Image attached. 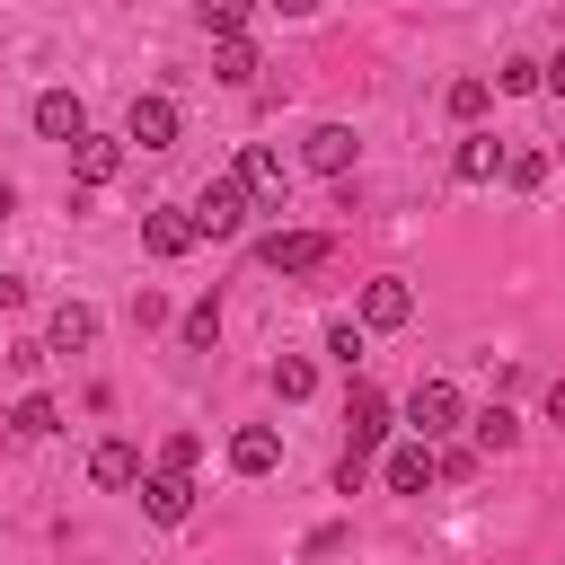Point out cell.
<instances>
[{
	"label": "cell",
	"instance_id": "cell-1",
	"mask_svg": "<svg viewBox=\"0 0 565 565\" xmlns=\"http://www.w3.org/2000/svg\"><path fill=\"white\" fill-rule=\"evenodd\" d=\"M344 433H353V441H344V468H335V486L353 494V486H362V468H371V450L388 441V397L353 380V397H344Z\"/></svg>",
	"mask_w": 565,
	"mask_h": 565
},
{
	"label": "cell",
	"instance_id": "cell-2",
	"mask_svg": "<svg viewBox=\"0 0 565 565\" xmlns=\"http://www.w3.org/2000/svg\"><path fill=\"white\" fill-rule=\"evenodd\" d=\"M247 212H256V185L230 168V177H212L203 194H194V221H203V238H238L247 230Z\"/></svg>",
	"mask_w": 565,
	"mask_h": 565
},
{
	"label": "cell",
	"instance_id": "cell-3",
	"mask_svg": "<svg viewBox=\"0 0 565 565\" xmlns=\"http://www.w3.org/2000/svg\"><path fill=\"white\" fill-rule=\"evenodd\" d=\"M406 424H415L424 441H441V433L459 424V388H450V380H415V388H406Z\"/></svg>",
	"mask_w": 565,
	"mask_h": 565
},
{
	"label": "cell",
	"instance_id": "cell-4",
	"mask_svg": "<svg viewBox=\"0 0 565 565\" xmlns=\"http://www.w3.org/2000/svg\"><path fill=\"white\" fill-rule=\"evenodd\" d=\"M141 512H150L159 530H177V521L194 512V477H185V468H150V477H141Z\"/></svg>",
	"mask_w": 565,
	"mask_h": 565
},
{
	"label": "cell",
	"instance_id": "cell-5",
	"mask_svg": "<svg viewBox=\"0 0 565 565\" xmlns=\"http://www.w3.org/2000/svg\"><path fill=\"white\" fill-rule=\"evenodd\" d=\"M194 238H203V221H194V212H177V203L141 212V247H150V256H194Z\"/></svg>",
	"mask_w": 565,
	"mask_h": 565
},
{
	"label": "cell",
	"instance_id": "cell-6",
	"mask_svg": "<svg viewBox=\"0 0 565 565\" xmlns=\"http://www.w3.org/2000/svg\"><path fill=\"white\" fill-rule=\"evenodd\" d=\"M256 256H265L274 274H318V265H327V230H274Z\"/></svg>",
	"mask_w": 565,
	"mask_h": 565
},
{
	"label": "cell",
	"instance_id": "cell-7",
	"mask_svg": "<svg viewBox=\"0 0 565 565\" xmlns=\"http://www.w3.org/2000/svg\"><path fill=\"white\" fill-rule=\"evenodd\" d=\"M380 477H388V494H424V486L441 477V450L415 433V441H397V450H388V468H380Z\"/></svg>",
	"mask_w": 565,
	"mask_h": 565
},
{
	"label": "cell",
	"instance_id": "cell-8",
	"mask_svg": "<svg viewBox=\"0 0 565 565\" xmlns=\"http://www.w3.org/2000/svg\"><path fill=\"white\" fill-rule=\"evenodd\" d=\"M124 141H141V150H177V97H132Z\"/></svg>",
	"mask_w": 565,
	"mask_h": 565
},
{
	"label": "cell",
	"instance_id": "cell-9",
	"mask_svg": "<svg viewBox=\"0 0 565 565\" xmlns=\"http://www.w3.org/2000/svg\"><path fill=\"white\" fill-rule=\"evenodd\" d=\"M35 132H44V141H79V132H88V106H79L71 88H44V97H35Z\"/></svg>",
	"mask_w": 565,
	"mask_h": 565
},
{
	"label": "cell",
	"instance_id": "cell-10",
	"mask_svg": "<svg viewBox=\"0 0 565 565\" xmlns=\"http://www.w3.org/2000/svg\"><path fill=\"white\" fill-rule=\"evenodd\" d=\"M406 318H415V291H406L397 274L362 282V327H406Z\"/></svg>",
	"mask_w": 565,
	"mask_h": 565
},
{
	"label": "cell",
	"instance_id": "cell-11",
	"mask_svg": "<svg viewBox=\"0 0 565 565\" xmlns=\"http://www.w3.org/2000/svg\"><path fill=\"white\" fill-rule=\"evenodd\" d=\"M300 159H309L318 177H344V168H353V124H318V132L300 141Z\"/></svg>",
	"mask_w": 565,
	"mask_h": 565
},
{
	"label": "cell",
	"instance_id": "cell-12",
	"mask_svg": "<svg viewBox=\"0 0 565 565\" xmlns=\"http://www.w3.org/2000/svg\"><path fill=\"white\" fill-rule=\"evenodd\" d=\"M44 344H53V353H88V344H97V309H88V300H62L53 327H44Z\"/></svg>",
	"mask_w": 565,
	"mask_h": 565
},
{
	"label": "cell",
	"instance_id": "cell-13",
	"mask_svg": "<svg viewBox=\"0 0 565 565\" xmlns=\"http://www.w3.org/2000/svg\"><path fill=\"white\" fill-rule=\"evenodd\" d=\"M282 459V441H274V424H247V433H230V468L238 477H265Z\"/></svg>",
	"mask_w": 565,
	"mask_h": 565
},
{
	"label": "cell",
	"instance_id": "cell-14",
	"mask_svg": "<svg viewBox=\"0 0 565 565\" xmlns=\"http://www.w3.org/2000/svg\"><path fill=\"white\" fill-rule=\"evenodd\" d=\"M71 168H79V185H106V177L124 168V141H97V132H79V141H71Z\"/></svg>",
	"mask_w": 565,
	"mask_h": 565
},
{
	"label": "cell",
	"instance_id": "cell-15",
	"mask_svg": "<svg viewBox=\"0 0 565 565\" xmlns=\"http://www.w3.org/2000/svg\"><path fill=\"white\" fill-rule=\"evenodd\" d=\"M238 177H247V185H256V203H265V212H282V185H291V177H282V159H274V150H265V141H256V150H247V159H238Z\"/></svg>",
	"mask_w": 565,
	"mask_h": 565
},
{
	"label": "cell",
	"instance_id": "cell-16",
	"mask_svg": "<svg viewBox=\"0 0 565 565\" xmlns=\"http://www.w3.org/2000/svg\"><path fill=\"white\" fill-rule=\"evenodd\" d=\"M88 477H97V486H141V450H132V441H97V450H88Z\"/></svg>",
	"mask_w": 565,
	"mask_h": 565
},
{
	"label": "cell",
	"instance_id": "cell-17",
	"mask_svg": "<svg viewBox=\"0 0 565 565\" xmlns=\"http://www.w3.org/2000/svg\"><path fill=\"white\" fill-rule=\"evenodd\" d=\"M53 424H62V406H53V397H44V388H26V397H18V406H9V433H18V441H44V433H53Z\"/></svg>",
	"mask_w": 565,
	"mask_h": 565
},
{
	"label": "cell",
	"instance_id": "cell-18",
	"mask_svg": "<svg viewBox=\"0 0 565 565\" xmlns=\"http://www.w3.org/2000/svg\"><path fill=\"white\" fill-rule=\"evenodd\" d=\"M212 79H221V88H247V79H256V44H247V35H221V53H212Z\"/></svg>",
	"mask_w": 565,
	"mask_h": 565
},
{
	"label": "cell",
	"instance_id": "cell-19",
	"mask_svg": "<svg viewBox=\"0 0 565 565\" xmlns=\"http://www.w3.org/2000/svg\"><path fill=\"white\" fill-rule=\"evenodd\" d=\"M459 177H468V185L503 177V141H494V132H468V141H459Z\"/></svg>",
	"mask_w": 565,
	"mask_h": 565
},
{
	"label": "cell",
	"instance_id": "cell-20",
	"mask_svg": "<svg viewBox=\"0 0 565 565\" xmlns=\"http://www.w3.org/2000/svg\"><path fill=\"white\" fill-rule=\"evenodd\" d=\"M265 380H274V397H282V406H300V397L318 388V371H309V353H282V362H274Z\"/></svg>",
	"mask_w": 565,
	"mask_h": 565
},
{
	"label": "cell",
	"instance_id": "cell-21",
	"mask_svg": "<svg viewBox=\"0 0 565 565\" xmlns=\"http://www.w3.org/2000/svg\"><path fill=\"white\" fill-rule=\"evenodd\" d=\"M177 335H185L194 353H212V344H221V300H194V309L177 318Z\"/></svg>",
	"mask_w": 565,
	"mask_h": 565
},
{
	"label": "cell",
	"instance_id": "cell-22",
	"mask_svg": "<svg viewBox=\"0 0 565 565\" xmlns=\"http://www.w3.org/2000/svg\"><path fill=\"white\" fill-rule=\"evenodd\" d=\"M468 433H477V450H512V441H521V415H512V406H486Z\"/></svg>",
	"mask_w": 565,
	"mask_h": 565
},
{
	"label": "cell",
	"instance_id": "cell-23",
	"mask_svg": "<svg viewBox=\"0 0 565 565\" xmlns=\"http://www.w3.org/2000/svg\"><path fill=\"white\" fill-rule=\"evenodd\" d=\"M486 106H494V79H477V71H468V79H450V115H459V124H477Z\"/></svg>",
	"mask_w": 565,
	"mask_h": 565
},
{
	"label": "cell",
	"instance_id": "cell-24",
	"mask_svg": "<svg viewBox=\"0 0 565 565\" xmlns=\"http://www.w3.org/2000/svg\"><path fill=\"white\" fill-rule=\"evenodd\" d=\"M539 177H547V150H503V185L512 194H530Z\"/></svg>",
	"mask_w": 565,
	"mask_h": 565
},
{
	"label": "cell",
	"instance_id": "cell-25",
	"mask_svg": "<svg viewBox=\"0 0 565 565\" xmlns=\"http://www.w3.org/2000/svg\"><path fill=\"white\" fill-rule=\"evenodd\" d=\"M194 459H203V433H168V441H159V468H185V477H194Z\"/></svg>",
	"mask_w": 565,
	"mask_h": 565
},
{
	"label": "cell",
	"instance_id": "cell-26",
	"mask_svg": "<svg viewBox=\"0 0 565 565\" xmlns=\"http://www.w3.org/2000/svg\"><path fill=\"white\" fill-rule=\"evenodd\" d=\"M247 9H256V0H203V26H212V35H238Z\"/></svg>",
	"mask_w": 565,
	"mask_h": 565
},
{
	"label": "cell",
	"instance_id": "cell-27",
	"mask_svg": "<svg viewBox=\"0 0 565 565\" xmlns=\"http://www.w3.org/2000/svg\"><path fill=\"white\" fill-rule=\"evenodd\" d=\"M327 353L353 371V362H362V327H353V318H335V327H327Z\"/></svg>",
	"mask_w": 565,
	"mask_h": 565
},
{
	"label": "cell",
	"instance_id": "cell-28",
	"mask_svg": "<svg viewBox=\"0 0 565 565\" xmlns=\"http://www.w3.org/2000/svg\"><path fill=\"white\" fill-rule=\"evenodd\" d=\"M539 71H547V62H503V71H494V88H503V97H521V88H539Z\"/></svg>",
	"mask_w": 565,
	"mask_h": 565
},
{
	"label": "cell",
	"instance_id": "cell-29",
	"mask_svg": "<svg viewBox=\"0 0 565 565\" xmlns=\"http://www.w3.org/2000/svg\"><path fill=\"white\" fill-rule=\"evenodd\" d=\"M132 327H168V291H132Z\"/></svg>",
	"mask_w": 565,
	"mask_h": 565
},
{
	"label": "cell",
	"instance_id": "cell-30",
	"mask_svg": "<svg viewBox=\"0 0 565 565\" xmlns=\"http://www.w3.org/2000/svg\"><path fill=\"white\" fill-rule=\"evenodd\" d=\"M539 88H556V97H565V44H556V62L539 71Z\"/></svg>",
	"mask_w": 565,
	"mask_h": 565
},
{
	"label": "cell",
	"instance_id": "cell-31",
	"mask_svg": "<svg viewBox=\"0 0 565 565\" xmlns=\"http://www.w3.org/2000/svg\"><path fill=\"white\" fill-rule=\"evenodd\" d=\"M547 424H565V380H556V388H547Z\"/></svg>",
	"mask_w": 565,
	"mask_h": 565
},
{
	"label": "cell",
	"instance_id": "cell-32",
	"mask_svg": "<svg viewBox=\"0 0 565 565\" xmlns=\"http://www.w3.org/2000/svg\"><path fill=\"white\" fill-rule=\"evenodd\" d=\"M9 212H18V185H9V177H0V221H9Z\"/></svg>",
	"mask_w": 565,
	"mask_h": 565
},
{
	"label": "cell",
	"instance_id": "cell-33",
	"mask_svg": "<svg viewBox=\"0 0 565 565\" xmlns=\"http://www.w3.org/2000/svg\"><path fill=\"white\" fill-rule=\"evenodd\" d=\"M274 9H282V18H309V9H318V0H274Z\"/></svg>",
	"mask_w": 565,
	"mask_h": 565
}]
</instances>
